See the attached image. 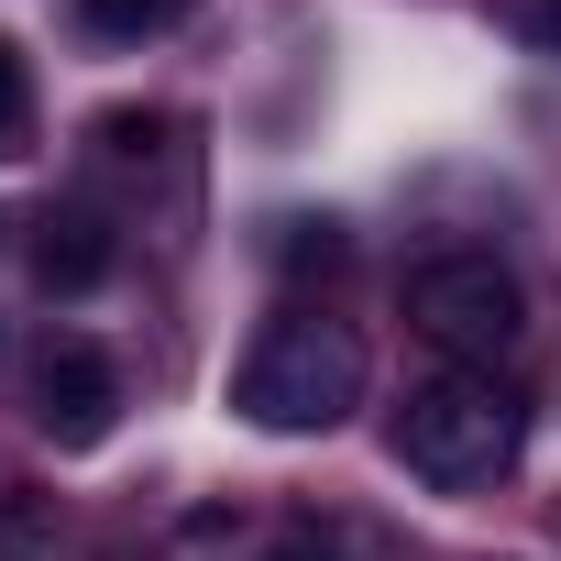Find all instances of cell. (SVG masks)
<instances>
[{"mask_svg":"<svg viewBox=\"0 0 561 561\" xmlns=\"http://www.w3.org/2000/svg\"><path fill=\"white\" fill-rule=\"evenodd\" d=\"M364 331L353 320H331V309H275L253 342H242V364H231V419L242 430H264V440H320V430H342L353 408H364Z\"/></svg>","mask_w":561,"mask_h":561,"instance_id":"obj_1","label":"cell"},{"mask_svg":"<svg viewBox=\"0 0 561 561\" xmlns=\"http://www.w3.org/2000/svg\"><path fill=\"white\" fill-rule=\"evenodd\" d=\"M517 34H528V45H550V56H561V0H517Z\"/></svg>","mask_w":561,"mask_h":561,"instance_id":"obj_8","label":"cell"},{"mask_svg":"<svg viewBox=\"0 0 561 561\" xmlns=\"http://www.w3.org/2000/svg\"><path fill=\"white\" fill-rule=\"evenodd\" d=\"M23 133H34V67L0 45V154H23Z\"/></svg>","mask_w":561,"mask_h":561,"instance_id":"obj_7","label":"cell"},{"mask_svg":"<svg viewBox=\"0 0 561 561\" xmlns=\"http://www.w3.org/2000/svg\"><path fill=\"white\" fill-rule=\"evenodd\" d=\"M517 440H528V408H517L495 375H473V364H451V375L408 386V397H397V419H386V451H397L419 484H440V495L495 484V473L517 462Z\"/></svg>","mask_w":561,"mask_h":561,"instance_id":"obj_2","label":"cell"},{"mask_svg":"<svg viewBox=\"0 0 561 561\" xmlns=\"http://www.w3.org/2000/svg\"><path fill=\"white\" fill-rule=\"evenodd\" d=\"M176 12L187 0H78V23L100 45H154V34H176Z\"/></svg>","mask_w":561,"mask_h":561,"instance_id":"obj_6","label":"cell"},{"mask_svg":"<svg viewBox=\"0 0 561 561\" xmlns=\"http://www.w3.org/2000/svg\"><path fill=\"white\" fill-rule=\"evenodd\" d=\"M111 264H122V242H111L100 209H45V220H34V287H45V298H89Z\"/></svg>","mask_w":561,"mask_h":561,"instance_id":"obj_5","label":"cell"},{"mask_svg":"<svg viewBox=\"0 0 561 561\" xmlns=\"http://www.w3.org/2000/svg\"><path fill=\"white\" fill-rule=\"evenodd\" d=\"M408 331L419 342H440L451 364H473V375H495L517 342H528V287H517V264L506 253H419L408 264Z\"/></svg>","mask_w":561,"mask_h":561,"instance_id":"obj_3","label":"cell"},{"mask_svg":"<svg viewBox=\"0 0 561 561\" xmlns=\"http://www.w3.org/2000/svg\"><path fill=\"white\" fill-rule=\"evenodd\" d=\"M264 561H342V550H331V539H309V528H298V539H275V550H264Z\"/></svg>","mask_w":561,"mask_h":561,"instance_id":"obj_9","label":"cell"},{"mask_svg":"<svg viewBox=\"0 0 561 561\" xmlns=\"http://www.w3.org/2000/svg\"><path fill=\"white\" fill-rule=\"evenodd\" d=\"M34 430H45L56 451H100V440L122 430V375H111L100 342H56V353H45V375H34Z\"/></svg>","mask_w":561,"mask_h":561,"instance_id":"obj_4","label":"cell"}]
</instances>
